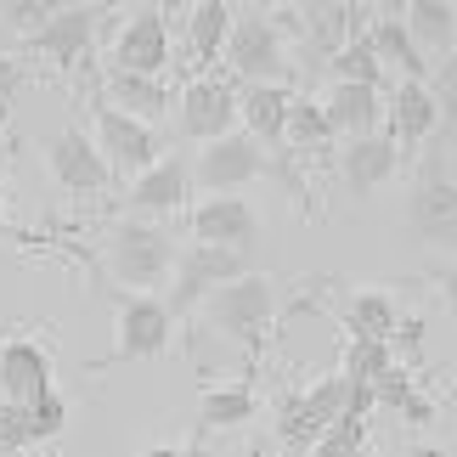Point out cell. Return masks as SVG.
Listing matches in <instances>:
<instances>
[{
  "instance_id": "14",
  "label": "cell",
  "mask_w": 457,
  "mask_h": 457,
  "mask_svg": "<svg viewBox=\"0 0 457 457\" xmlns=\"http://www.w3.org/2000/svg\"><path fill=\"white\" fill-rule=\"evenodd\" d=\"M187 198H192V164H187L181 153H164L153 170H142V175L125 187L130 215H136V220H158V226H164L170 215H181Z\"/></svg>"
},
{
  "instance_id": "10",
  "label": "cell",
  "mask_w": 457,
  "mask_h": 457,
  "mask_svg": "<svg viewBox=\"0 0 457 457\" xmlns=\"http://www.w3.org/2000/svg\"><path fill=\"white\" fill-rule=\"evenodd\" d=\"M113 356L96 367H125V361H158L175 345V322L158 294H119V322H113Z\"/></svg>"
},
{
  "instance_id": "25",
  "label": "cell",
  "mask_w": 457,
  "mask_h": 457,
  "mask_svg": "<svg viewBox=\"0 0 457 457\" xmlns=\"http://www.w3.org/2000/svg\"><path fill=\"white\" fill-rule=\"evenodd\" d=\"M283 153L288 158H316V153H333V130H328V113L316 96H294L288 102V125H283Z\"/></svg>"
},
{
  "instance_id": "35",
  "label": "cell",
  "mask_w": 457,
  "mask_h": 457,
  "mask_svg": "<svg viewBox=\"0 0 457 457\" xmlns=\"http://www.w3.org/2000/svg\"><path fill=\"white\" fill-rule=\"evenodd\" d=\"M395 339H401V350H407V356H418V345H424V316H407V322L390 333V345H395Z\"/></svg>"
},
{
  "instance_id": "4",
  "label": "cell",
  "mask_w": 457,
  "mask_h": 457,
  "mask_svg": "<svg viewBox=\"0 0 457 457\" xmlns=\"http://www.w3.org/2000/svg\"><path fill=\"white\" fill-rule=\"evenodd\" d=\"M102 17L108 6H51V17L34 34H23L29 57H46L62 79H85L102 40Z\"/></svg>"
},
{
  "instance_id": "17",
  "label": "cell",
  "mask_w": 457,
  "mask_h": 457,
  "mask_svg": "<svg viewBox=\"0 0 457 457\" xmlns=\"http://www.w3.org/2000/svg\"><path fill=\"white\" fill-rule=\"evenodd\" d=\"M435 130H441V113H435L429 85H418V79H395V85H390V96H384V136H390V142L401 147V158L418 153Z\"/></svg>"
},
{
  "instance_id": "20",
  "label": "cell",
  "mask_w": 457,
  "mask_h": 457,
  "mask_svg": "<svg viewBox=\"0 0 457 457\" xmlns=\"http://www.w3.org/2000/svg\"><path fill=\"white\" fill-rule=\"evenodd\" d=\"M181 29H187L192 68H198V74H220V51H226V34H232V6H226V0L181 6Z\"/></svg>"
},
{
  "instance_id": "36",
  "label": "cell",
  "mask_w": 457,
  "mask_h": 457,
  "mask_svg": "<svg viewBox=\"0 0 457 457\" xmlns=\"http://www.w3.org/2000/svg\"><path fill=\"white\" fill-rule=\"evenodd\" d=\"M429 283H435V288H441V300H446V311L457 316V266H446V271H435V277H429Z\"/></svg>"
},
{
  "instance_id": "28",
  "label": "cell",
  "mask_w": 457,
  "mask_h": 457,
  "mask_svg": "<svg viewBox=\"0 0 457 457\" xmlns=\"http://www.w3.org/2000/svg\"><path fill=\"white\" fill-rule=\"evenodd\" d=\"M328 74H333V85H373V91H384V62L373 57L367 34L345 40V51H333V57H328Z\"/></svg>"
},
{
  "instance_id": "16",
  "label": "cell",
  "mask_w": 457,
  "mask_h": 457,
  "mask_svg": "<svg viewBox=\"0 0 457 457\" xmlns=\"http://www.w3.org/2000/svg\"><path fill=\"white\" fill-rule=\"evenodd\" d=\"M333 170H339V181L350 198H373L378 187H390L395 175H401V147L390 142V136H361V142H345L339 153H333Z\"/></svg>"
},
{
  "instance_id": "29",
  "label": "cell",
  "mask_w": 457,
  "mask_h": 457,
  "mask_svg": "<svg viewBox=\"0 0 457 457\" xmlns=\"http://www.w3.org/2000/svg\"><path fill=\"white\" fill-rule=\"evenodd\" d=\"M395 367V345H378V339H345V367L339 378L350 384H378L384 373Z\"/></svg>"
},
{
  "instance_id": "22",
  "label": "cell",
  "mask_w": 457,
  "mask_h": 457,
  "mask_svg": "<svg viewBox=\"0 0 457 457\" xmlns=\"http://www.w3.org/2000/svg\"><path fill=\"white\" fill-rule=\"evenodd\" d=\"M367 46H373V57L384 62V74H390V68H401V79H418V85L429 79V62L418 57L412 34H407V23H401V6H373Z\"/></svg>"
},
{
  "instance_id": "39",
  "label": "cell",
  "mask_w": 457,
  "mask_h": 457,
  "mask_svg": "<svg viewBox=\"0 0 457 457\" xmlns=\"http://www.w3.org/2000/svg\"><path fill=\"white\" fill-rule=\"evenodd\" d=\"M0 232H6V187H0Z\"/></svg>"
},
{
  "instance_id": "5",
  "label": "cell",
  "mask_w": 457,
  "mask_h": 457,
  "mask_svg": "<svg viewBox=\"0 0 457 457\" xmlns=\"http://www.w3.org/2000/svg\"><path fill=\"white\" fill-rule=\"evenodd\" d=\"M407 226L424 249H457V181L446 175V142H435L424 153V164H418Z\"/></svg>"
},
{
  "instance_id": "13",
  "label": "cell",
  "mask_w": 457,
  "mask_h": 457,
  "mask_svg": "<svg viewBox=\"0 0 457 457\" xmlns=\"http://www.w3.org/2000/svg\"><path fill=\"white\" fill-rule=\"evenodd\" d=\"M46 170L51 181H57L62 192H74V198H96V192L113 187L108 164H102V153L91 142V130L85 125H62L57 136L46 142Z\"/></svg>"
},
{
  "instance_id": "9",
  "label": "cell",
  "mask_w": 457,
  "mask_h": 457,
  "mask_svg": "<svg viewBox=\"0 0 457 457\" xmlns=\"http://www.w3.org/2000/svg\"><path fill=\"white\" fill-rule=\"evenodd\" d=\"M187 232L192 243H204V249H232V254H249L266 243V220H260V209L232 192V198H198L187 209Z\"/></svg>"
},
{
  "instance_id": "6",
  "label": "cell",
  "mask_w": 457,
  "mask_h": 457,
  "mask_svg": "<svg viewBox=\"0 0 457 457\" xmlns=\"http://www.w3.org/2000/svg\"><path fill=\"white\" fill-rule=\"evenodd\" d=\"M254 271L249 254H232V249H204V243H187V249H175V271H170V294H158L170 311V322H187L192 311H198L209 294L220 283H232V277Z\"/></svg>"
},
{
  "instance_id": "21",
  "label": "cell",
  "mask_w": 457,
  "mask_h": 457,
  "mask_svg": "<svg viewBox=\"0 0 457 457\" xmlns=\"http://www.w3.org/2000/svg\"><path fill=\"white\" fill-rule=\"evenodd\" d=\"M102 102L119 108V113H130V119H142V125H158V119L175 108V96H170L164 79L119 74V68H102Z\"/></svg>"
},
{
  "instance_id": "23",
  "label": "cell",
  "mask_w": 457,
  "mask_h": 457,
  "mask_svg": "<svg viewBox=\"0 0 457 457\" xmlns=\"http://www.w3.org/2000/svg\"><path fill=\"white\" fill-rule=\"evenodd\" d=\"M401 23H407L424 62H441L457 51V6L452 0H407V6H401Z\"/></svg>"
},
{
  "instance_id": "1",
  "label": "cell",
  "mask_w": 457,
  "mask_h": 457,
  "mask_svg": "<svg viewBox=\"0 0 457 457\" xmlns=\"http://www.w3.org/2000/svg\"><path fill=\"white\" fill-rule=\"evenodd\" d=\"M198 311L220 339H232L243 356L254 361L271 339L277 316H283V288H277V277H266V271H243L232 283H220Z\"/></svg>"
},
{
  "instance_id": "18",
  "label": "cell",
  "mask_w": 457,
  "mask_h": 457,
  "mask_svg": "<svg viewBox=\"0 0 457 457\" xmlns=\"http://www.w3.org/2000/svg\"><path fill=\"white\" fill-rule=\"evenodd\" d=\"M322 113H328L333 142H339V136L345 142H361V136L384 130V91H373V85H328Z\"/></svg>"
},
{
  "instance_id": "34",
  "label": "cell",
  "mask_w": 457,
  "mask_h": 457,
  "mask_svg": "<svg viewBox=\"0 0 457 457\" xmlns=\"http://www.w3.org/2000/svg\"><path fill=\"white\" fill-rule=\"evenodd\" d=\"M51 17V0H0V23L17 34H34Z\"/></svg>"
},
{
  "instance_id": "15",
  "label": "cell",
  "mask_w": 457,
  "mask_h": 457,
  "mask_svg": "<svg viewBox=\"0 0 457 457\" xmlns=\"http://www.w3.org/2000/svg\"><path fill=\"white\" fill-rule=\"evenodd\" d=\"M51 378H57V361H51V350L40 339H29V333L0 339V401L29 407V401H40L46 390H57Z\"/></svg>"
},
{
  "instance_id": "38",
  "label": "cell",
  "mask_w": 457,
  "mask_h": 457,
  "mask_svg": "<svg viewBox=\"0 0 457 457\" xmlns=\"http://www.w3.org/2000/svg\"><path fill=\"white\" fill-rule=\"evenodd\" d=\"M142 457H198V452H192V446H147Z\"/></svg>"
},
{
  "instance_id": "2",
  "label": "cell",
  "mask_w": 457,
  "mask_h": 457,
  "mask_svg": "<svg viewBox=\"0 0 457 457\" xmlns=\"http://www.w3.org/2000/svg\"><path fill=\"white\" fill-rule=\"evenodd\" d=\"M220 62L232 85H288L294 91V79H300V62L266 6H232V34H226Z\"/></svg>"
},
{
  "instance_id": "26",
  "label": "cell",
  "mask_w": 457,
  "mask_h": 457,
  "mask_svg": "<svg viewBox=\"0 0 457 457\" xmlns=\"http://www.w3.org/2000/svg\"><path fill=\"white\" fill-rule=\"evenodd\" d=\"M401 328V305L384 288H356V300L345 311V339H378L390 345V333Z\"/></svg>"
},
{
  "instance_id": "33",
  "label": "cell",
  "mask_w": 457,
  "mask_h": 457,
  "mask_svg": "<svg viewBox=\"0 0 457 457\" xmlns=\"http://www.w3.org/2000/svg\"><path fill=\"white\" fill-rule=\"evenodd\" d=\"M29 62H17L12 51H0V130L12 125V108H17V96H23V85H29Z\"/></svg>"
},
{
  "instance_id": "40",
  "label": "cell",
  "mask_w": 457,
  "mask_h": 457,
  "mask_svg": "<svg viewBox=\"0 0 457 457\" xmlns=\"http://www.w3.org/2000/svg\"><path fill=\"white\" fill-rule=\"evenodd\" d=\"M356 457H373V452H356Z\"/></svg>"
},
{
  "instance_id": "27",
  "label": "cell",
  "mask_w": 457,
  "mask_h": 457,
  "mask_svg": "<svg viewBox=\"0 0 457 457\" xmlns=\"http://www.w3.org/2000/svg\"><path fill=\"white\" fill-rule=\"evenodd\" d=\"M373 407H390V412H401L412 429L435 418V401H429V395H418V378H412V367H407V361H395L390 373H384V378L373 384Z\"/></svg>"
},
{
  "instance_id": "8",
  "label": "cell",
  "mask_w": 457,
  "mask_h": 457,
  "mask_svg": "<svg viewBox=\"0 0 457 457\" xmlns=\"http://www.w3.org/2000/svg\"><path fill=\"white\" fill-rule=\"evenodd\" d=\"M254 181H266V147L243 130L198 147V158H192V187H198L204 198H232V192L254 187Z\"/></svg>"
},
{
  "instance_id": "31",
  "label": "cell",
  "mask_w": 457,
  "mask_h": 457,
  "mask_svg": "<svg viewBox=\"0 0 457 457\" xmlns=\"http://www.w3.org/2000/svg\"><path fill=\"white\" fill-rule=\"evenodd\" d=\"M29 424H34V446L62 441V429H68V401H62L57 390H46L40 401H29Z\"/></svg>"
},
{
  "instance_id": "11",
  "label": "cell",
  "mask_w": 457,
  "mask_h": 457,
  "mask_svg": "<svg viewBox=\"0 0 457 457\" xmlns=\"http://www.w3.org/2000/svg\"><path fill=\"white\" fill-rule=\"evenodd\" d=\"M175 125H181L187 142H220V136L237 130V85L226 74H187L181 102H175Z\"/></svg>"
},
{
  "instance_id": "32",
  "label": "cell",
  "mask_w": 457,
  "mask_h": 457,
  "mask_svg": "<svg viewBox=\"0 0 457 457\" xmlns=\"http://www.w3.org/2000/svg\"><path fill=\"white\" fill-rule=\"evenodd\" d=\"M29 446H34L29 407H12V401H0V452H6V457H23Z\"/></svg>"
},
{
  "instance_id": "37",
  "label": "cell",
  "mask_w": 457,
  "mask_h": 457,
  "mask_svg": "<svg viewBox=\"0 0 457 457\" xmlns=\"http://www.w3.org/2000/svg\"><path fill=\"white\" fill-rule=\"evenodd\" d=\"M401 457H452V452H446V446H429V441H418V446H407Z\"/></svg>"
},
{
  "instance_id": "19",
  "label": "cell",
  "mask_w": 457,
  "mask_h": 457,
  "mask_svg": "<svg viewBox=\"0 0 457 457\" xmlns=\"http://www.w3.org/2000/svg\"><path fill=\"white\" fill-rule=\"evenodd\" d=\"M300 91L288 85H237V130L254 136L266 153L283 147V125H288V102Z\"/></svg>"
},
{
  "instance_id": "24",
  "label": "cell",
  "mask_w": 457,
  "mask_h": 457,
  "mask_svg": "<svg viewBox=\"0 0 457 457\" xmlns=\"http://www.w3.org/2000/svg\"><path fill=\"white\" fill-rule=\"evenodd\" d=\"M260 412V395L254 384H209L198 395V435H215V429H243L249 418Z\"/></svg>"
},
{
  "instance_id": "30",
  "label": "cell",
  "mask_w": 457,
  "mask_h": 457,
  "mask_svg": "<svg viewBox=\"0 0 457 457\" xmlns=\"http://www.w3.org/2000/svg\"><path fill=\"white\" fill-rule=\"evenodd\" d=\"M429 96H435V113H441V142H452L457 136V51L452 57H441V62H429Z\"/></svg>"
},
{
  "instance_id": "12",
  "label": "cell",
  "mask_w": 457,
  "mask_h": 457,
  "mask_svg": "<svg viewBox=\"0 0 457 457\" xmlns=\"http://www.w3.org/2000/svg\"><path fill=\"white\" fill-rule=\"evenodd\" d=\"M108 68L164 79V68H170V17H164V6H130L125 12L119 34L108 40Z\"/></svg>"
},
{
  "instance_id": "7",
  "label": "cell",
  "mask_w": 457,
  "mask_h": 457,
  "mask_svg": "<svg viewBox=\"0 0 457 457\" xmlns=\"http://www.w3.org/2000/svg\"><path fill=\"white\" fill-rule=\"evenodd\" d=\"M91 142L102 153V164H108V175H113V181H125V187L164 158V142H158L153 125H142V119L108 108L102 96H96V108H91Z\"/></svg>"
},
{
  "instance_id": "3",
  "label": "cell",
  "mask_w": 457,
  "mask_h": 457,
  "mask_svg": "<svg viewBox=\"0 0 457 457\" xmlns=\"http://www.w3.org/2000/svg\"><path fill=\"white\" fill-rule=\"evenodd\" d=\"M102 266H108L113 283H125V294H153V288H170V271H175V232L158 220H113L102 232Z\"/></svg>"
}]
</instances>
